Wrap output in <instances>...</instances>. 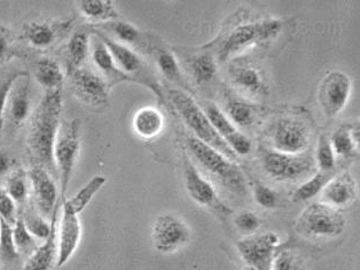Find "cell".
Segmentation results:
<instances>
[{"instance_id": "obj_1", "label": "cell", "mask_w": 360, "mask_h": 270, "mask_svg": "<svg viewBox=\"0 0 360 270\" xmlns=\"http://www.w3.org/2000/svg\"><path fill=\"white\" fill-rule=\"evenodd\" d=\"M63 87L47 90L32 116L28 146L34 157L46 168H54V146L61 125Z\"/></svg>"}, {"instance_id": "obj_2", "label": "cell", "mask_w": 360, "mask_h": 270, "mask_svg": "<svg viewBox=\"0 0 360 270\" xmlns=\"http://www.w3.org/2000/svg\"><path fill=\"white\" fill-rule=\"evenodd\" d=\"M185 142L193 158L214 177L218 184L236 196L247 195L248 191L245 175L233 161L192 135H188Z\"/></svg>"}, {"instance_id": "obj_3", "label": "cell", "mask_w": 360, "mask_h": 270, "mask_svg": "<svg viewBox=\"0 0 360 270\" xmlns=\"http://www.w3.org/2000/svg\"><path fill=\"white\" fill-rule=\"evenodd\" d=\"M169 95L180 119L192 130L198 140L221 152L231 161H236V152L221 139L205 112L188 94L180 90H171Z\"/></svg>"}, {"instance_id": "obj_4", "label": "cell", "mask_w": 360, "mask_h": 270, "mask_svg": "<svg viewBox=\"0 0 360 270\" xmlns=\"http://www.w3.org/2000/svg\"><path fill=\"white\" fill-rule=\"evenodd\" d=\"M347 220L340 210L323 203H314L296 220L298 233L307 238H336L345 233Z\"/></svg>"}, {"instance_id": "obj_5", "label": "cell", "mask_w": 360, "mask_h": 270, "mask_svg": "<svg viewBox=\"0 0 360 270\" xmlns=\"http://www.w3.org/2000/svg\"><path fill=\"white\" fill-rule=\"evenodd\" d=\"M81 124L78 119L61 121L56 146L54 165L58 168L61 184V197L65 198L69 182L81 150Z\"/></svg>"}, {"instance_id": "obj_6", "label": "cell", "mask_w": 360, "mask_h": 270, "mask_svg": "<svg viewBox=\"0 0 360 270\" xmlns=\"http://www.w3.org/2000/svg\"><path fill=\"white\" fill-rule=\"evenodd\" d=\"M281 22L276 19H264L240 25L221 43L219 50L221 60L226 61L231 56L241 53L250 46L276 37L281 32Z\"/></svg>"}, {"instance_id": "obj_7", "label": "cell", "mask_w": 360, "mask_h": 270, "mask_svg": "<svg viewBox=\"0 0 360 270\" xmlns=\"http://www.w3.org/2000/svg\"><path fill=\"white\" fill-rule=\"evenodd\" d=\"M188 224L177 215L165 213L156 217L152 227V242L156 251L171 255L179 251L191 241Z\"/></svg>"}, {"instance_id": "obj_8", "label": "cell", "mask_w": 360, "mask_h": 270, "mask_svg": "<svg viewBox=\"0 0 360 270\" xmlns=\"http://www.w3.org/2000/svg\"><path fill=\"white\" fill-rule=\"evenodd\" d=\"M280 237L274 231L254 234L241 239L236 250L247 266L255 270H271L278 251Z\"/></svg>"}, {"instance_id": "obj_9", "label": "cell", "mask_w": 360, "mask_h": 270, "mask_svg": "<svg viewBox=\"0 0 360 270\" xmlns=\"http://www.w3.org/2000/svg\"><path fill=\"white\" fill-rule=\"evenodd\" d=\"M352 83L345 72H332L323 78L318 90V101L328 117L340 115L350 100Z\"/></svg>"}, {"instance_id": "obj_10", "label": "cell", "mask_w": 360, "mask_h": 270, "mask_svg": "<svg viewBox=\"0 0 360 270\" xmlns=\"http://www.w3.org/2000/svg\"><path fill=\"white\" fill-rule=\"evenodd\" d=\"M310 141V132L302 121L292 117L279 119L274 125L272 142L278 152L288 155H300L307 150Z\"/></svg>"}, {"instance_id": "obj_11", "label": "cell", "mask_w": 360, "mask_h": 270, "mask_svg": "<svg viewBox=\"0 0 360 270\" xmlns=\"http://www.w3.org/2000/svg\"><path fill=\"white\" fill-rule=\"evenodd\" d=\"M265 172L276 181H296L312 172V162L297 155L269 152L263 159Z\"/></svg>"}, {"instance_id": "obj_12", "label": "cell", "mask_w": 360, "mask_h": 270, "mask_svg": "<svg viewBox=\"0 0 360 270\" xmlns=\"http://www.w3.org/2000/svg\"><path fill=\"white\" fill-rule=\"evenodd\" d=\"M69 77L75 95L85 104L101 107L108 102L109 85L105 78L84 69L72 70Z\"/></svg>"}, {"instance_id": "obj_13", "label": "cell", "mask_w": 360, "mask_h": 270, "mask_svg": "<svg viewBox=\"0 0 360 270\" xmlns=\"http://www.w3.org/2000/svg\"><path fill=\"white\" fill-rule=\"evenodd\" d=\"M82 238V224L78 215L63 199V215L58 235V267H63L75 255Z\"/></svg>"}, {"instance_id": "obj_14", "label": "cell", "mask_w": 360, "mask_h": 270, "mask_svg": "<svg viewBox=\"0 0 360 270\" xmlns=\"http://www.w3.org/2000/svg\"><path fill=\"white\" fill-rule=\"evenodd\" d=\"M185 186L191 198L199 205L212 208L224 215L230 212L229 208L221 202L214 186L202 177L191 163H187L185 168Z\"/></svg>"}, {"instance_id": "obj_15", "label": "cell", "mask_w": 360, "mask_h": 270, "mask_svg": "<svg viewBox=\"0 0 360 270\" xmlns=\"http://www.w3.org/2000/svg\"><path fill=\"white\" fill-rule=\"evenodd\" d=\"M205 112L214 130L236 152V156L248 155L252 151V142L248 137L236 128V125L227 119V116L216 104H208L205 107Z\"/></svg>"}, {"instance_id": "obj_16", "label": "cell", "mask_w": 360, "mask_h": 270, "mask_svg": "<svg viewBox=\"0 0 360 270\" xmlns=\"http://www.w3.org/2000/svg\"><path fill=\"white\" fill-rule=\"evenodd\" d=\"M320 194L321 203L339 210L354 202L357 197V184L351 174L342 173L333 177Z\"/></svg>"}, {"instance_id": "obj_17", "label": "cell", "mask_w": 360, "mask_h": 270, "mask_svg": "<svg viewBox=\"0 0 360 270\" xmlns=\"http://www.w3.org/2000/svg\"><path fill=\"white\" fill-rule=\"evenodd\" d=\"M34 198L44 215H52L58 206V188L49 172L41 166H34L29 174Z\"/></svg>"}, {"instance_id": "obj_18", "label": "cell", "mask_w": 360, "mask_h": 270, "mask_svg": "<svg viewBox=\"0 0 360 270\" xmlns=\"http://www.w3.org/2000/svg\"><path fill=\"white\" fill-rule=\"evenodd\" d=\"M58 212L59 205L56 206L51 217L50 236L44 241L41 246L32 252L25 262V270H51L56 264L58 259Z\"/></svg>"}, {"instance_id": "obj_19", "label": "cell", "mask_w": 360, "mask_h": 270, "mask_svg": "<svg viewBox=\"0 0 360 270\" xmlns=\"http://www.w3.org/2000/svg\"><path fill=\"white\" fill-rule=\"evenodd\" d=\"M70 22H32L25 25V38L36 48H47L60 41Z\"/></svg>"}, {"instance_id": "obj_20", "label": "cell", "mask_w": 360, "mask_h": 270, "mask_svg": "<svg viewBox=\"0 0 360 270\" xmlns=\"http://www.w3.org/2000/svg\"><path fill=\"white\" fill-rule=\"evenodd\" d=\"M7 115L13 126L23 124L30 114V86L28 74L20 77L13 85L7 101Z\"/></svg>"}, {"instance_id": "obj_21", "label": "cell", "mask_w": 360, "mask_h": 270, "mask_svg": "<svg viewBox=\"0 0 360 270\" xmlns=\"http://www.w3.org/2000/svg\"><path fill=\"white\" fill-rule=\"evenodd\" d=\"M96 34L99 36L100 39L106 45L109 52L112 54V59H114V62H115L118 70L129 81H134L132 76L137 77L138 75H140V72H143V59L134 50H131L130 47H127V45L112 41L110 38L106 37L105 34Z\"/></svg>"}, {"instance_id": "obj_22", "label": "cell", "mask_w": 360, "mask_h": 270, "mask_svg": "<svg viewBox=\"0 0 360 270\" xmlns=\"http://www.w3.org/2000/svg\"><path fill=\"white\" fill-rule=\"evenodd\" d=\"M165 125V119L161 112L155 108H141L136 112L132 126L138 137L145 140H150L161 133Z\"/></svg>"}, {"instance_id": "obj_23", "label": "cell", "mask_w": 360, "mask_h": 270, "mask_svg": "<svg viewBox=\"0 0 360 270\" xmlns=\"http://www.w3.org/2000/svg\"><path fill=\"white\" fill-rule=\"evenodd\" d=\"M34 75L36 81L46 88V92L61 88L65 79L60 65L51 59L39 60L34 65Z\"/></svg>"}, {"instance_id": "obj_24", "label": "cell", "mask_w": 360, "mask_h": 270, "mask_svg": "<svg viewBox=\"0 0 360 270\" xmlns=\"http://www.w3.org/2000/svg\"><path fill=\"white\" fill-rule=\"evenodd\" d=\"M78 10L87 20L94 22H112L118 19V13L112 1L103 0H82Z\"/></svg>"}, {"instance_id": "obj_25", "label": "cell", "mask_w": 360, "mask_h": 270, "mask_svg": "<svg viewBox=\"0 0 360 270\" xmlns=\"http://www.w3.org/2000/svg\"><path fill=\"white\" fill-rule=\"evenodd\" d=\"M329 140L336 155L345 157L352 155L359 144V125L341 126L334 132Z\"/></svg>"}, {"instance_id": "obj_26", "label": "cell", "mask_w": 360, "mask_h": 270, "mask_svg": "<svg viewBox=\"0 0 360 270\" xmlns=\"http://www.w3.org/2000/svg\"><path fill=\"white\" fill-rule=\"evenodd\" d=\"M106 177L103 175H96L86 184L82 187L79 191L72 196V198H65V202L68 203V205L72 208L76 215H79L90 204L94 196L103 189V187L106 184Z\"/></svg>"}, {"instance_id": "obj_27", "label": "cell", "mask_w": 360, "mask_h": 270, "mask_svg": "<svg viewBox=\"0 0 360 270\" xmlns=\"http://www.w3.org/2000/svg\"><path fill=\"white\" fill-rule=\"evenodd\" d=\"M233 81L236 86L252 95L266 93V86L259 72L252 67L236 69L233 72Z\"/></svg>"}, {"instance_id": "obj_28", "label": "cell", "mask_w": 360, "mask_h": 270, "mask_svg": "<svg viewBox=\"0 0 360 270\" xmlns=\"http://www.w3.org/2000/svg\"><path fill=\"white\" fill-rule=\"evenodd\" d=\"M90 50V37L86 32H78L72 34L67 45L68 55L69 72L79 69V65L84 62Z\"/></svg>"}, {"instance_id": "obj_29", "label": "cell", "mask_w": 360, "mask_h": 270, "mask_svg": "<svg viewBox=\"0 0 360 270\" xmlns=\"http://www.w3.org/2000/svg\"><path fill=\"white\" fill-rule=\"evenodd\" d=\"M94 65L103 75H106L108 78L114 79V83L122 81H129L116 67L112 54L109 52L106 45L103 43H99L96 45V48L92 53Z\"/></svg>"}, {"instance_id": "obj_30", "label": "cell", "mask_w": 360, "mask_h": 270, "mask_svg": "<svg viewBox=\"0 0 360 270\" xmlns=\"http://www.w3.org/2000/svg\"><path fill=\"white\" fill-rule=\"evenodd\" d=\"M332 179L328 172H319L314 177H311L307 182L298 187L292 201L294 202H307L309 199L314 198V196L319 195L323 191V187Z\"/></svg>"}, {"instance_id": "obj_31", "label": "cell", "mask_w": 360, "mask_h": 270, "mask_svg": "<svg viewBox=\"0 0 360 270\" xmlns=\"http://www.w3.org/2000/svg\"><path fill=\"white\" fill-rule=\"evenodd\" d=\"M227 119L234 125L248 128L255 121V110L250 104L241 100L232 99L227 102Z\"/></svg>"}, {"instance_id": "obj_32", "label": "cell", "mask_w": 360, "mask_h": 270, "mask_svg": "<svg viewBox=\"0 0 360 270\" xmlns=\"http://www.w3.org/2000/svg\"><path fill=\"white\" fill-rule=\"evenodd\" d=\"M13 238H14L15 249L19 255H32V252L38 248L36 241H34L36 238L25 228L21 215H18L15 224H13Z\"/></svg>"}, {"instance_id": "obj_33", "label": "cell", "mask_w": 360, "mask_h": 270, "mask_svg": "<svg viewBox=\"0 0 360 270\" xmlns=\"http://www.w3.org/2000/svg\"><path fill=\"white\" fill-rule=\"evenodd\" d=\"M193 77L199 84H205L214 79L217 74V65L208 54H202L193 60L191 63Z\"/></svg>"}, {"instance_id": "obj_34", "label": "cell", "mask_w": 360, "mask_h": 270, "mask_svg": "<svg viewBox=\"0 0 360 270\" xmlns=\"http://www.w3.org/2000/svg\"><path fill=\"white\" fill-rule=\"evenodd\" d=\"M7 195L15 203H25L28 197V181L25 171L19 170L11 175L6 181Z\"/></svg>"}, {"instance_id": "obj_35", "label": "cell", "mask_w": 360, "mask_h": 270, "mask_svg": "<svg viewBox=\"0 0 360 270\" xmlns=\"http://www.w3.org/2000/svg\"><path fill=\"white\" fill-rule=\"evenodd\" d=\"M23 222L29 233L32 234L34 238L45 241L50 236L51 224H49L41 215H38L32 210H27L21 215Z\"/></svg>"}, {"instance_id": "obj_36", "label": "cell", "mask_w": 360, "mask_h": 270, "mask_svg": "<svg viewBox=\"0 0 360 270\" xmlns=\"http://www.w3.org/2000/svg\"><path fill=\"white\" fill-rule=\"evenodd\" d=\"M0 257L7 261L15 260L19 257L14 244V238H13V226L1 217H0Z\"/></svg>"}, {"instance_id": "obj_37", "label": "cell", "mask_w": 360, "mask_h": 270, "mask_svg": "<svg viewBox=\"0 0 360 270\" xmlns=\"http://www.w3.org/2000/svg\"><path fill=\"white\" fill-rule=\"evenodd\" d=\"M106 28L114 32V34L123 43V45L124 43L134 45L141 41V32H139V29L136 28L129 22L116 20V21L109 22L108 25H106Z\"/></svg>"}, {"instance_id": "obj_38", "label": "cell", "mask_w": 360, "mask_h": 270, "mask_svg": "<svg viewBox=\"0 0 360 270\" xmlns=\"http://www.w3.org/2000/svg\"><path fill=\"white\" fill-rule=\"evenodd\" d=\"M271 270H307L304 261L292 250L276 251Z\"/></svg>"}, {"instance_id": "obj_39", "label": "cell", "mask_w": 360, "mask_h": 270, "mask_svg": "<svg viewBox=\"0 0 360 270\" xmlns=\"http://www.w3.org/2000/svg\"><path fill=\"white\" fill-rule=\"evenodd\" d=\"M317 162L323 172L330 171L335 165V152L326 134H321L318 140Z\"/></svg>"}, {"instance_id": "obj_40", "label": "cell", "mask_w": 360, "mask_h": 270, "mask_svg": "<svg viewBox=\"0 0 360 270\" xmlns=\"http://www.w3.org/2000/svg\"><path fill=\"white\" fill-rule=\"evenodd\" d=\"M158 65L161 70L162 75L168 78L169 81H176V83H181V72H180L179 65H178L177 60L174 58V54L170 52H161L158 55Z\"/></svg>"}, {"instance_id": "obj_41", "label": "cell", "mask_w": 360, "mask_h": 270, "mask_svg": "<svg viewBox=\"0 0 360 270\" xmlns=\"http://www.w3.org/2000/svg\"><path fill=\"white\" fill-rule=\"evenodd\" d=\"M27 72H14L12 75L6 78V81L0 84V137L3 133L4 119H5V112H6L7 101L10 97L11 90L13 85L20 77L25 76Z\"/></svg>"}, {"instance_id": "obj_42", "label": "cell", "mask_w": 360, "mask_h": 270, "mask_svg": "<svg viewBox=\"0 0 360 270\" xmlns=\"http://www.w3.org/2000/svg\"><path fill=\"white\" fill-rule=\"evenodd\" d=\"M254 197L258 205H261L262 208H276L280 202L278 193H276L270 187L262 184H255Z\"/></svg>"}, {"instance_id": "obj_43", "label": "cell", "mask_w": 360, "mask_h": 270, "mask_svg": "<svg viewBox=\"0 0 360 270\" xmlns=\"http://www.w3.org/2000/svg\"><path fill=\"white\" fill-rule=\"evenodd\" d=\"M236 226L241 233L254 234L258 228L261 227V219L252 211H243L236 215Z\"/></svg>"}, {"instance_id": "obj_44", "label": "cell", "mask_w": 360, "mask_h": 270, "mask_svg": "<svg viewBox=\"0 0 360 270\" xmlns=\"http://www.w3.org/2000/svg\"><path fill=\"white\" fill-rule=\"evenodd\" d=\"M0 217L12 226L15 224L18 217L16 203L7 195L5 190H0Z\"/></svg>"}, {"instance_id": "obj_45", "label": "cell", "mask_w": 360, "mask_h": 270, "mask_svg": "<svg viewBox=\"0 0 360 270\" xmlns=\"http://www.w3.org/2000/svg\"><path fill=\"white\" fill-rule=\"evenodd\" d=\"M12 34L7 29L0 27V65L6 62L12 56Z\"/></svg>"}, {"instance_id": "obj_46", "label": "cell", "mask_w": 360, "mask_h": 270, "mask_svg": "<svg viewBox=\"0 0 360 270\" xmlns=\"http://www.w3.org/2000/svg\"><path fill=\"white\" fill-rule=\"evenodd\" d=\"M12 166V158L6 151H0V175L6 174Z\"/></svg>"}, {"instance_id": "obj_47", "label": "cell", "mask_w": 360, "mask_h": 270, "mask_svg": "<svg viewBox=\"0 0 360 270\" xmlns=\"http://www.w3.org/2000/svg\"><path fill=\"white\" fill-rule=\"evenodd\" d=\"M245 270H255V269H252V268L245 267Z\"/></svg>"}]
</instances>
